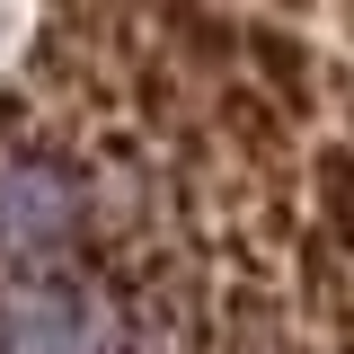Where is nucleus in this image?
I'll return each instance as SVG.
<instances>
[{"instance_id": "f257e3e1", "label": "nucleus", "mask_w": 354, "mask_h": 354, "mask_svg": "<svg viewBox=\"0 0 354 354\" xmlns=\"http://www.w3.org/2000/svg\"><path fill=\"white\" fill-rule=\"evenodd\" d=\"M0 354H88V301L62 283H9L0 292Z\"/></svg>"}, {"instance_id": "f03ea898", "label": "nucleus", "mask_w": 354, "mask_h": 354, "mask_svg": "<svg viewBox=\"0 0 354 354\" xmlns=\"http://www.w3.org/2000/svg\"><path fill=\"white\" fill-rule=\"evenodd\" d=\"M0 230H9L18 248H53V239H71V230H80V186H71V169L18 160V169L0 177Z\"/></svg>"}, {"instance_id": "7ed1b4c3", "label": "nucleus", "mask_w": 354, "mask_h": 354, "mask_svg": "<svg viewBox=\"0 0 354 354\" xmlns=\"http://www.w3.org/2000/svg\"><path fill=\"white\" fill-rule=\"evenodd\" d=\"M239 62L257 71V88L283 106V115H301L310 97H319V62H310V44L292 36V27H274V18H257V27H239Z\"/></svg>"}, {"instance_id": "20e7f679", "label": "nucleus", "mask_w": 354, "mask_h": 354, "mask_svg": "<svg viewBox=\"0 0 354 354\" xmlns=\"http://www.w3.org/2000/svg\"><path fill=\"white\" fill-rule=\"evenodd\" d=\"M310 204H319V230L337 248H354V142H328L310 160Z\"/></svg>"}]
</instances>
